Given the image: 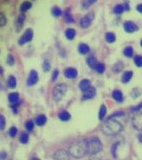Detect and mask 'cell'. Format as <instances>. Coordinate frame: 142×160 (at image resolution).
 Here are the masks:
<instances>
[{
  "label": "cell",
  "mask_w": 142,
  "mask_h": 160,
  "mask_svg": "<svg viewBox=\"0 0 142 160\" xmlns=\"http://www.w3.org/2000/svg\"><path fill=\"white\" fill-rule=\"evenodd\" d=\"M123 130L120 122L113 118H109L103 123L101 127L102 133L107 136H114L119 134Z\"/></svg>",
  "instance_id": "6da1fadb"
},
{
  "label": "cell",
  "mask_w": 142,
  "mask_h": 160,
  "mask_svg": "<svg viewBox=\"0 0 142 160\" xmlns=\"http://www.w3.org/2000/svg\"><path fill=\"white\" fill-rule=\"evenodd\" d=\"M70 155L76 158H82L88 154L86 140H79L73 142L69 147Z\"/></svg>",
  "instance_id": "7a4b0ae2"
},
{
  "label": "cell",
  "mask_w": 142,
  "mask_h": 160,
  "mask_svg": "<svg viewBox=\"0 0 142 160\" xmlns=\"http://www.w3.org/2000/svg\"><path fill=\"white\" fill-rule=\"evenodd\" d=\"M88 154L93 155H97L102 150L103 145L100 139L96 137H92L86 140Z\"/></svg>",
  "instance_id": "3957f363"
},
{
  "label": "cell",
  "mask_w": 142,
  "mask_h": 160,
  "mask_svg": "<svg viewBox=\"0 0 142 160\" xmlns=\"http://www.w3.org/2000/svg\"><path fill=\"white\" fill-rule=\"evenodd\" d=\"M133 127L137 131H142V111L136 113L131 120Z\"/></svg>",
  "instance_id": "277c9868"
},
{
  "label": "cell",
  "mask_w": 142,
  "mask_h": 160,
  "mask_svg": "<svg viewBox=\"0 0 142 160\" xmlns=\"http://www.w3.org/2000/svg\"><path fill=\"white\" fill-rule=\"evenodd\" d=\"M70 155L69 152L64 149H58L53 155V160H70Z\"/></svg>",
  "instance_id": "5b68a950"
},
{
  "label": "cell",
  "mask_w": 142,
  "mask_h": 160,
  "mask_svg": "<svg viewBox=\"0 0 142 160\" xmlns=\"http://www.w3.org/2000/svg\"><path fill=\"white\" fill-rule=\"evenodd\" d=\"M125 28L128 32H134L138 29L136 24L131 22H128L125 24Z\"/></svg>",
  "instance_id": "8992f818"
},
{
  "label": "cell",
  "mask_w": 142,
  "mask_h": 160,
  "mask_svg": "<svg viewBox=\"0 0 142 160\" xmlns=\"http://www.w3.org/2000/svg\"><path fill=\"white\" fill-rule=\"evenodd\" d=\"M133 73L132 72H126L125 73H124V76H123V82L124 83H127L129 82L131 78L133 77Z\"/></svg>",
  "instance_id": "52a82bcc"
},
{
  "label": "cell",
  "mask_w": 142,
  "mask_h": 160,
  "mask_svg": "<svg viewBox=\"0 0 142 160\" xmlns=\"http://www.w3.org/2000/svg\"><path fill=\"white\" fill-rule=\"evenodd\" d=\"M29 140V136L27 133H22L20 136V142L22 144H25L27 143Z\"/></svg>",
  "instance_id": "ba28073f"
},
{
  "label": "cell",
  "mask_w": 142,
  "mask_h": 160,
  "mask_svg": "<svg viewBox=\"0 0 142 160\" xmlns=\"http://www.w3.org/2000/svg\"><path fill=\"white\" fill-rule=\"evenodd\" d=\"M46 118L44 116H40L38 117L36 119L37 124L39 126H42L44 125L45 123L46 122Z\"/></svg>",
  "instance_id": "9c48e42d"
},
{
  "label": "cell",
  "mask_w": 142,
  "mask_h": 160,
  "mask_svg": "<svg viewBox=\"0 0 142 160\" xmlns=\"http://www.w3.org/2000/svg\"><path fill=\"white\" fill-rule=\"evenodd\" d=\"M124 53H125V55L128 57H131L133 56V53H134L133 48H131V47H128L127 48H126L125 50Z\"/></svg>",
  "instance_id": "30bf717a"
},
{
  "label": "cell",
  "mask_w": 142,
  "mask_h": 160,
  "mask_svg": "<svg viewBox=\"0 0 142 160\" xmlns=\"http://www.w3.org/2000/svg\"><path fill=\"white\" fill-rule=\"evenodd\" d=\"M135 64L137 67L142 66V56H136L134 59Z\"/></svg>",
  "instance_id": "8fae6325"
},
{
  "label": "cell",
  "mask_w": 142,
  "mask_h": 160,
  "mask_svg": "<svg viewBox=\"0 0 142 160\" xmlns=\"http://www.w3.org/2000/svg\"><path fill=\"white\" fill-rule=\"evenodd\" d=\"M114 97L116 99V100L119 102H122L124 99L122 94L120 92H116L114 95Z\"/></svg>",
  "instance_id": "7c38bea8"
},
{
  "label": "cell",
  "mask_w": 142,
  "mask_h": 160,
  "mask_svg": "<svg viewBox=\"0 0 142 160\" xmlns=\"http://www.w3.org/2000/svg\"><path fill=\"white\" fill-rule=\"evenodd\" d=\"M118 142H116L115 144H113V146H112L111 148V151H112V154L113 155V157H117V149L118 148Z\"/></svg>",
  "instance_id": "4fadbf2b"
},
{
  "label": "cell",
  "mask_w": 142,
  "mask_h": 160,
  "mask_svg": "<svg viewBox=\"0 0 142 160\" xmlns=\"http://www.w3.org/2000/svg\"><path fill=\"white\" fill-rule=\"evenodd\" d=\"M60 118L63 121H67L69 119L70 116L68 113H63L60 115Z\"/></svg>",
  "instance_id": "5bb4252c"
},
{
  "label": "cell",
  "mask_w": 142,
  "mask_h": 160,
  "mask_svg": "<svg viewBox=\"0 0 142 160\" xmlns=\"http://www.w3.org/2000/svg\"><path fill=\"white\" fill-rule=\"evenodd\" d=\"M26 129H27L28 131H31L33 130V128H34V124L31 121H29L26 123Z\"/></svg>",
  "instance_id": "9a60e30c"
},
{
  "label": "cell",
  "mask_w": 142,
  "mask_h": 160,
  "mask_svg": "<svg viewBox=\"0 0 142 160\" xmlns=\"http://www.w3.org/2000/svg\"><path fill=\"white\" fill-rule=\"evenodd\" d=\"M17 133V129L16 128L12 127L10 128L9 130V135L10 136L14 137L16 136Z\"/></svg>",
  "instance_id": "2e32d148"
},
{
  "label": "cell",
  "mask_w": 142,
  "mask_h": 160,
  "mask_svg": "<svg viewBox=\"0 0 142 160\" xmlns=\"http://www.w3.org/2000/svg\"><path fill=\"white\" fill-rule=\"evenodd\" d=\"M106 108L104 107H103L101 109L100 114V118L101 119H102L104 118L105 115H106Z\"/></svg>",
  "instance_id": "e0dca14e"
},
{
  "label": "cell",
  "mask_w": 142,
  "mask_h": 160,
  "mask_svg": "<svg viewBox=\"0 0 142 160\" xmlns=\"http://www.w3.org/2000/svg\"><path fill=\"white\" fill-rule=\"evenodd\" d=\"M141 108H142V102H140V104H139L138 105L133 108L132 111H133V112H137V111H139V110H140Z\"/></svg>",
  "instance_id": "ac0fdd59"
},
{
  "label": "cell",
  "mask_w": 142,
  "mask_h": 160,
  "mask_svg": "<svg viewBox=\"0 0 142 160\" xmlns=\"http://www.w3.org/2000/svg\"><path fill=\"white\" fill-rule=\"evenodd\" d=\"M1 126H0V127H1V129L3 130L4 128H5V125H6V123H5V120H4V118H3V117H1Z\"/></svg>",
  "instance_id": "d6986e66"
},
{
  "label": "cell",
  "mask_w": 142,
  "mask_h": 160,
  "mask_svg": "<svg viewBox=\"0 0 142 160\" xmlns=\"http://www.w3.org/2000/svg\"><path fill=\"white\" fill-rule=\"evenodd\" d=\"M137 10L139 12L142 13V4H139V6L137 7Z\"/></svg>",
  "instance_id": "ffe728a7"
},
{
  "label": "cell",
  "mask_w": 142,
  "mask_h": 160,
  "mask_svg": "<svg viewBox=\"0 0 142 160\" xmlns=\"http://www.w3.org/2000/svg\"><path fill=\"white\" fill-rule=\"evenodd\" d=\"M6 156H7V155H6V153L2 152V153H1V159H2L3 157V160H5Z\"/></svg>",
  "instance_id": "44dd1931"
},
{
  "label": "cell",
  "mask_w": 142,
  "mask_h": 160,
  "mask_svg": "<svg viewBox=\"0 0 142 160\" xmlns=\"http://www.w3.org/2000/svg\"><path fill=\"white\" fill-rule=\"evenodd\" d=\"M138 138H139V140L140 142L142 143V134H140V135H139V137H138Z\"/></svg>",
  "instance_id": "7402d4cb"
},
{
  "label": "cell",
  "mask_w": 142,
  "mask_h": 160,
  "mask_svg": "<svg viewBox=\"0 0 142 160\" xmlns=\"http://www.w3.org/2000/svg\"><path fill=\"white\" fill-rule=\"evenodd\" d=\"M31 160H40V159H39L38 158H36V157H35V158H31Z\"/></svg>",
  "instance_id": "603a6c76"
},
{
  "label": "cell",
  "mask_w": 142,
  "mask_h": 160,
  "mask_svg": "<svg viewBox=\"0 0 142 160\" xmlns=\"http://www.w3.org/2000/svg\"><path fill=\"white\" fill-rule=\"evenodd\" d=\"M140 44H141V46H142V40L141 41V42H140Z\"/></svg>",
  "instance_id": "cb8c5ba5"
}]
</instances>
